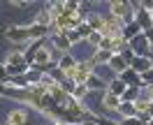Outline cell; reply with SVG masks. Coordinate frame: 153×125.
I'll list each match as a JSON object with an SVG mask.
<instances>
[{"instance_id":"18","label":"cell","mask_w":153,"mask_h":125,"mask_svg":"<svg viewBox=\"0 0 153 125\" xmlns=\"http://www.w3.org/2000/svg\"><path fill=\"white\" fill-rule=\"evenodd\" d=\"M86 23L95 30V33H102V28H105V16H100V14H91V16H86Z\"/></svg>"},{"instance_id":"17","label":"cell","mask_w":153,"mask_h":125,"mask_svg":"<svg viewBox=\"0 0 153 125\" xmlns=\"http://www.w3.org/2000/svg\"><path fill=\"white\" fill-rule=\"evenodd\" d=\"M116 114L121 116V118H134L137 111H134V104H132V102H121V107L116 109Z\"/></svg>"},{"instance_id":"9","label":"cell","mask_w":153,"mask_h":125,"mask_svg":"<svg viewBox=\"0 0 153 125\" xmlns=\"http://www.w3.org/2000/svg\"><path fill=\"white\" fill-rule=\"evenodd\" d=\"M144 30L139 28V23H137V21H130V23H125L123 26V35H121V37L125 39V42H132L134 37H137V35H142Z\"/></svg>"},{"instance_id":"10","label":"cell","mask_w":153,"mask_h":125,"mask_svg":"<svg viewBox=\"0 0 153 125\" xmlns=\"http://www.w3.org/2000/svg\"><path fill=\"white\" fill-rule=\"evenodd\" d=\"M107 84H109V81H105L102 77H97V72H93V74L88 77V81H86V88L91 93H93V90H105L107 93Z\"/></svg>"},{"instance_id":"31","label":"cell","mask_w":153,"mask_h":125,"mask_svg":"<svg viewBox=\"0 0 153 125\" xmlns=\"http://www.w3.org/2000/svg\"><path fill=\"white\" fill-rule=\"evenodd\" d=\"M81 125H97V123L93 121V116H91V118H84V121H81Z\"/></svg>"},{"instance_id":"25","label":"cell","mask_w":153,"mask_h":125,"mask_svg":"<svg viewBox=\"0 0 153 125\" xmlns=\"http://www.w3.org/2000/svg\"><path fill=\"white\" fill-rule=\"evenodd\" d=\"M63 33H65V37L70 39V44H72V47L81 42V39H79V35H76V30H63Z\"/></svg>"},{"instance_id":"28","label":"cell","mask_w":153,"mask_h":125,"mask_svg":"<svg viewBox=\"0 0 153 125\" xmlns=\"http://www.w3.org/2000/svg\"><path fill=\"white\" fill-rule=\"evenodd\" d=\"M121 125H146V123H144L142 118H137V116H134V118H123Z\"/></svg>"},{"instance_id":"15","label":"cell","mask_w":153,"mask_h":125,"mask_svg":"<svg viewBox=\"0 0 153 125\" xmlns=\"http://www.w3.org/2000/svg\"><path fill=\"white\" fill-rule=\"evenodd\" d=\"M76 63H79V60H76L72 53H65V56H60V58H58V70H63V72L67 74V72L74 67Z\"/></svg>"},{"instance_id":"22","label":"cell","mask_w":153,"mask_h":125,"mask_svg":"<svg viewBox=\"0 0 153 125\" xmlns=\"http://www.w3.org/2000/svg\"><path fill=\"white\" fill-rule=\"evenodd\" d=\"M149 109H151V102H149V100H144V97H139V100L134 102V111H137V116L149 114Z\"/></svg>"},{"instance_id":"23","label":"cell","mask_w":153,"mask_h":125,"mask_svg":"<svg viewBox=\"0 0 153 125\" xmlns=\"http://www.w3.org/2000/svg\"><path fill=\"white\" fill-rule=\"evenodd\" d=\"M93 33H95V30L91 28V26H88L86 21H84V23H81V26L76 28V35H79V39H88L91 35H93Z\"/></svg>"},{"instance_id":"12","label":"cell","mask_w":153,"mask_h":125,"mask_svg":"<svg viewBox=\"0 0 153 125\" xmlns=\"http://www.w3.org/2000/svg\"><path fill=\"white\" fill-rule=\"evenodd\" d=\"M7 123L10 125H26L28 123V114H26V109H14L7 114Z\"/></svg>"},{"instance_id":"36","label":"cell","mask_w":153,"mask_h":125,"mask_svg":"<svg viewBox=\"0 0 153 125\" xmlns=\"http://www.w3.org/2000/svg\"><path fill=\"white\" fill-rule=\"evenodd\" d=\"M5 125H10V123H5Z\"/></svg>"},{"instance_id":"7","label":"cell","mask_w":153,"mask_h":125,"mask_svg":"<svg viewBox=\"0 0 153 125\" xmlns=\"http://www.w3.org/2000/svg\"><path fill=\"white\" fill-rule=\"evenodd\" d=\"M134 21L139 23V28L144 30V33H149V30H153V16H151V12H146V10H137V14H134Z\"/></svg>"},{"instance_id":"32","label":"cell","mask_w":153,"mask_h":125,"mask_svg":"<svg viewBox=\"0 0 153 125\" xmlns=\"http://www.w3.org/2000/svg\"><path fill=\"white\" fill-rule=\"evenodd\" d=\"M53 125H81V123H65V121H60V123H53Z\"/></svg>"},{"instance_id":"26","label":"cell","mask_w":153,"mask_h":125,"mask_svg":"<svg viewBox=\"0 0 153 125\" xmlns=\"http://www.w3.org/2000/svg\"><path fill=\"white\" fill-rule=\"evenodd\" d=\"M10 84V74L5 72V63H0V86H7Z\"/></svg>"},{"instance_id":"13","label":"cell","mask_w":153,"mask_h":125,"mask_svg":"<svg viewBox=\"0 0 153 125\" xmlns=\"http://www.w3.org/2000/svg\"><path fill=\"white\" fill-rule=\"evenodd\" d=\"M125 90H128V86L123 84V79H121V77L111 79V81L107 84V93H111V95H116V97H121Z\"/></svg>"},{"instance_id":"11","label":"cell","mask_w":153,"mask_h":125,"mask_svg":"<svg viewBox=\"0 0 153 125\" xmlns=\"http://www.w3.org/2000/svg\"><path fill=\"white\" fill-rule=\"evenodd\" d=\"M111 51H107V49H95V53L91 56V65L95 67V65H107L109 60H111Z\"/></svg>"},{"instance_id":"27","label":"cell","mask_w":153,"mask_h":125,"mask_svg":"<svg viewBox=\"0 0 153 125\" xmlns=\"http://www.w3.org/2000/svg\"><path fill=\"white\" fill-rule=\"evenodd\" d=\"M142 84H144V86H153V67L142 74Z\"/></svg>"},{"instance_id":"1","label":"cell","mask_w":153,"mask_h":125,"mask_svg":"<svg viewBox=\"0 0 153 125\" xmlns=\"http://www.w3.org/2000/svg\"><path fill=\"white\" fill-rule=\"evenodd\" d=\"M93 72H95V67L91 65V60H79L74 67L67 72V81H70L72 86H84Z\"/></svg>"},{"instance_id":"2","label":"cell","mask_w":153,"mask_h":125,"mask_svg":"<svg viewBox=\"0 0 153 125\" xmlns=\"http://www.w3.org/2000/svg\"><path fill=\"white\" fill-rule=\"evenodd\" d=\"M5 37L14 42V44H21V47H28L30 42V35H28V26H10L5 30Z\"/></svg>"},{"instance_id":"33","label":"cell","mask_w":153,"mask_h":125,"mask_svg":"<svg viewBox=\"0 0 153 125\" xmlns=\"http://www.w3.org/2000/svg\"><path fill=\"white\" fill-rule=\"evenodd\" d=\"M2 88H5V86H0V97H2Z\"/></svg>"},{"instance_id":"30","label":"cell","mask_w":153,"mask_h":125,"mask_svg":"<svg viewBox=\"0 0 153 125\" xmlns=\"http://www.w3.org/2000/svg\"><path fill=\"white\" fill-rule=\"evenodd\" d=\"M139 7L146 12H153V0H146V2H139Z\"/></svg>"},{"instance_id":"16","label":"cell","mask_w":153,"mask_h":125,"mask_svg":"<svg viewBox=\"0 0 153 125\" xmlns=\"http://www.w3.org/2000/svg\"><path fill=\"white\" fill-rule=\"evenodd\" d=\"M102 107L109 109V111H116V109L121 107V97L111 95V93H105V95H102Z\"/></svg>"},{"instance_id":"35","label":"cell","mask_w":153,"mask_h":125,"mask_svg":"<svg viewBox=\"0 0 153 125\" xmlns=\"http://www.w3.org/2000/svg\"><path fill=\"white\" fill-rule=\"evenodd\" d=\"M151 53H153V47H151Z\"/></svg>"},{"instance_id":"34","label":"cell","mask_w":153,"mask_h":125,"mask_svg":"<svg viewBox=\"0 0 153 125\" xmlns=\"http://www.w3.org/2000/svg\"><path fill=\"white\" fill-rule=\"evenodd\" d=\"M149 125H153V118H151V121H149Z\"/></svg>"},{"instance_id":"3","label":"cell","mask_w":153,"mask_h":125,"mask_svg":"<svg viewBox=\"0 0 153 125\" xmlns=\"http://www.w3.org/2000/svg\"><path fill=\"white\" fill-rule=\"evenodd\" d=\"M128 47H130V51H132L134 56H144V58H151V39L146 37V35H137V37L132 39V42H128Z\"/></svg>"},{"instance_id":"24","label":"cell","mask_w":153,"mask_h":125,"mask_svg":"<svg viewBox=\"0 0 153 125\" xmlns=\"http://www.w3.org/2000/svg\"><path fill=\"white\" fill-rule=\"evenodd\" d=\"M102 39H105V37H102V33H93V35H91V37H88L86 42H88V44H91L93 49H100V44H102Z\"/></svg>"},{"instance_id":"5","label":"cell","mask_w":153,"mask_h":125,"mask_svg":"<svg viewBox=\"0 0 153 125\" xmlns=\"http://www.w3.org/2000/svg\"><path fill=\"white\" fill-rule=\"evenodd\" d=\"M107 67L111 70V72H116V77H121L125 70H130V65L125 63V58L121 56V53H114V56H111V60L107 63Z\"/></svg>"},{"instance_id":"21","label":"cell","mask_w":153,"mask_h":125,"mask_svg":"<svg viewBox=\"0 0 153 125\" xmlns=\"http://www.w3.org/2000/svg\"><path fill=\"white\" fill-rule=\"evenodd\" d=\"M139 90H142V88H128V90H125L123 95H121V102H137V100H139Z\"/></svg>"},{"instance_id":"29","label":"cell","mask_w":153,"mask_h":125,"mask_svg":"<svg viewBox=\"0 0 153 125\" xmlns=\"http://www.w3.org/2000/svg\"><path fill=\"white\" fill-rule=\"evenodd\" d=\"M121 56H123V58H125V63L130 65V63H132V58H134V53H132V51H130V47H125L123 51H121Z\"/></svg>"},{"instance_id":"8","label":"cell","mask_w":153,"mask_h":125,"mask_svg":"<svg viewBox=\"0 0 153 125\" xmlns=\"http://www.w3.org/2000/svg\"><path fill=\"white\" fill-rule=\"evenodd\" d=\"M121 79H123V84L128 88H142L144 84H142V77L134 72V70H125L123 74H121Z\"/></svg>"},{"instance_id":"20","label":"cell","mask_w":153,"mask_h":125,"mask_svg":"<svg viewBox=\"0 0 153 125\" xmlns=\"http://www.w3.org/2000/svg\"><path fill=\"white\" fill-rule=\"evenodd\" d=\"M21 63H26L23 51H10V56H7V60H5V65H21Z\"/></svg>"},{"instance_id":"37","label":"cell","mask_w":153,"mask_h":125,"mask_svg":"<svg viewBox=\"0 0 153 125\" xmlns=\"http://www.w3.org/2000/svg\"><path fill=\"white\" fill-rule=\"evenodd\" d=\"M151 16H153V12H151Z\"/></svg>"},{"instance_id":"19","label":"cell","mask_w":153,"mask_h":125,"mask_svg":"<svg viewBox=\"0 0 153 125\" xmlns=\"http://www.w3.org/2000/svg\"><path fill=\"white\" fill-rule=\"evenodd\" d=\"M88 93H91V90L86 88V84H84V86H72L70 88V95L74 97V100H79V102H84L88 97Z\"/></svg>"},{"instance_id":"4","label":"cell","mask_w":153,"mask_h":125,"mask_svg":"<svg viewBox=\"0 0 153 125\" xmlns=\"http://www.w3.org/2000/svg\"><path fill=\"white\" fill-rule=\"evenodd\" d=\"M51 49L56 51V53H60V56H65V53H70V49H72V44H70V39L65 37V33H60V35H51Z\"/></svg>"},{"instance_id":"6","label":"cell","mask_w":153,"mask_h":125,"mask_svg":"<svg viewBox=\"0 0 153 125\" xmlns=\"http://www.w3.org/2000/svg\"><path fill=\"white\" fill-rule=\"evenodd\" d=\"M151 67H153V60L151 58H144V56H134L132 63H130V70H134L139 77H142L144 72H149Z\"/></svg>"},{"instance_id":"14","label":"cell","mask_w":153,"mask_h":125,"mask_svg":"<svg viewBox=\"0 0 153 125\" xmlns=\"http://www.w3.org/2000/svg\"><path fill=\"white\" fill-rule=\"evenodd\" d=\"M33 23L44 26V28H51V26H53V16H51V12L44 7V10H39L37 14H35V21H33Z\"/></svg>"}]
</instances>
